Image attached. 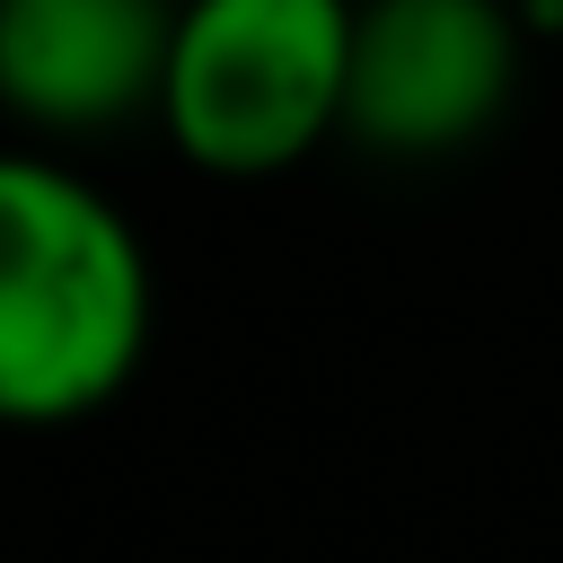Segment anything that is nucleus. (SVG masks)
I'll return each instance as SVG.
<instances>
[{"label": "nucleus", "mask_w": 563, "mask_h": 563, "mask_svg": "<svg viewBox=\"0 0 563 563\" xmlns=\"http://www.w3.org/2000/svg\"><path fill=\"white\" fill-rule=\"evenodd\" d=\"M158 334V273L132 211L62 150L0 158V413L70 431L106 413Z\"/></svg>", "instance_id": "nucleus-1"}, {"label": "nucleus", "mask_w": 563, "mask_h": 563, "mask_svg": "<svg viewBox=\"0 0 563 563\" xmlns=\"http://www.w3.org/2000/svg\"><path fill=\"white\" fill-rule=\"evenodd\" d=\"M361 0H176L158 132L185 167L255 185L343 141Z\"/></svg>", "instance_id": "nucleus-2"}, {"label": "nucleus", "mask_w": 563, "mask_h": 563, "mask_svg": "<svg viewBox=\"0 0 563 563\" xmlns=\"http://www.w3.org/2000/svg\"><path fill=\"white\" fill-rule=\"evenodd\" d=\"M528 35L510 0H361L343 141L369 158H449L484 141L519 88Z\"/></svg>", "instance_id": "nucleus-3"}, {"label": "nucleus", "mask_w": 563, "mask_h": 563, "mask_svg": "<svg viewBox=\"0 0 563 563\" xmlns=\"http://www.w3.org/2000/svg\"><path fill=\"white\" fill-rule=\"evenodd\" d=\"M176 0H0V97L35 150L158 114Z\"/></svg>", "instance_id": "nucleus-4"}, {"label": "nucleus", "mask_w": 563, "mask_h": 563, "mask_svg": "<svg viewBox=\"0 0 563 563\" xmlns=\"http://www.w3.org/2000/svg\"><path fill=\"white\" fill-rule=\"evenodd\" d=\"M510 9H519L528 26H563V0H510Z\"/></svg>", "instance_id": "nucleus-5"}]
</instances>
